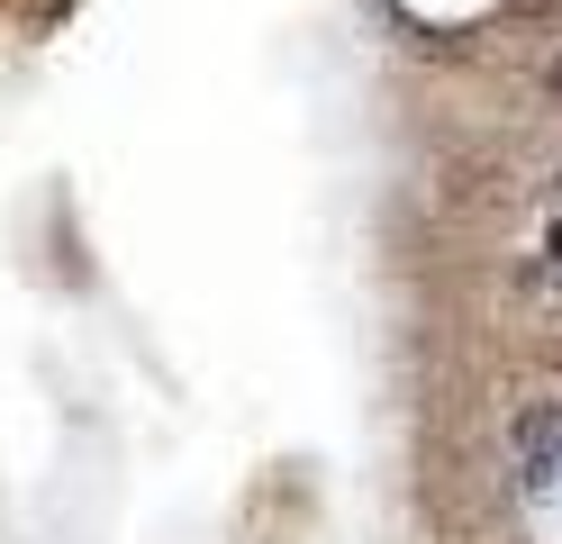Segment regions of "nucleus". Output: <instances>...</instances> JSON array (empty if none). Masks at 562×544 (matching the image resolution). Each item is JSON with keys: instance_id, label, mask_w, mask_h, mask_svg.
<instances>
[{"instance_id": "f257e3e1", "label": "nucleus", "mask_w": 562, "mask_h": 544, "mask_svg": "<svg viewBox=\"0 0 562 544\" xmlns=\"http://www.w3.org/2000/svg\"><path fill=\"white\" fill-rule=\"evenodd\" d=\"M544 245H553V254H562V227H553V236H544Z\"/></svg>"}]
</instances>
